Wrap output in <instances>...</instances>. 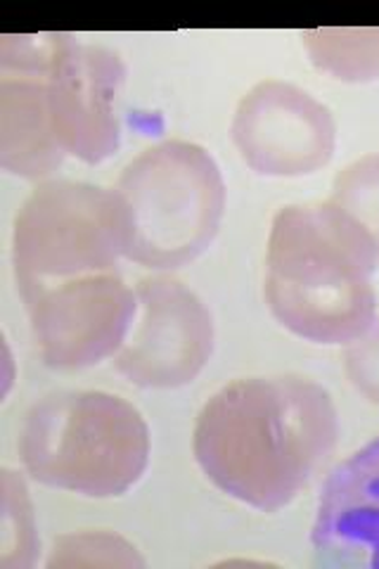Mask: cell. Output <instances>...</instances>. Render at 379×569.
<instances>
[{
	"label": "cell",
	"instance_id": "obj_1",
	"mask_svg": "<svg viewBox=\"0 0 379 569\" xmlns=\"http://www.w3.org/2000/svg\"><path fill=\"white\" fill-rule=\"evenodd\" d=\"M330 391L303 376L226 385L197 416L192 451L209 482L245 506L278 512L337 447Z\"/></svg>",
	"mask_w": 379,
	"mask_h": 569
},
{
	"label": "cell",
	"instance_id": "obj_2",
	"mask_svg": "<svg viewBox=\"0 0 379 569\" xmlns=\"http://www.w3.org/2000/svg\"><path fill=\"white\" fill-rule=\"evenodd\" d=\"M370 236L330 200L282 207L270 226L263 295L282 328L316 345H351L377 318Z\"/></svg>",
	"mask_w": 379,
	"mask_h": 569
},
{
	"label": "cell",
	"instance_id": "obj_3",
	"mask_svg": "<svg viewBox=\"0 0 379 569\" xmlns=\"http://www.w3.org/2000/svg\"><path fill=\"white\" fill-rule=\"evenodd\" d=\"M20 456L36 482L114 498L146 475L150 427L133 403L110 391H56L29 408Z\"/></svg>",
	"mask_w": 379,
	"mask_h": 569
},
{
	"label": "cell",
	"instance_id": "obj_4",
	"mask_svg": "<svg viewBox=\"0 0 379 569\" xmlns=\"http://www.w3.org/2000/svg\"><path fill=\"white\" fill-rule=\"evenodd\" d=\"M129 221L126 259L176 271L207 252L226 213V181L197 142L164 140L121 171L117 188Z\"/></svg>",
	"mask_w": 379,
	"mask_h": 569
},
{
	"label": "cell",
	"instance_id": "obj_5",
	"mask_svg": "<svg viewBox=\"0 0 379 569\" xmlns=\"http://www.w3.org/2000/svg\"><path fill=\"white\" fill-rule=\"evenodd\" d=\"M126 247L129 221L114 188L64 178L43 181L14 219L17 290L119 271Z\"/></svg>",
	"mask_w": 379,
	"mask_h": 569
},
{
	"label": "cell",
	"instance_id": "obj_6",
	"mask_svg": "<svg viewBox=\"0 0 379 569\" xmlns=\"http://www.w3.org/2000/svg\"><path fill=\"white\" fill-rule=\"evenodd\" d=\"M36 349L48 368L83 370L117 356L138 309L119 271L20 292Z\"/></svg>",
	"mask_w": 379,
	"mask_h": 569
},
{
	"label": "cell",
	"instance_id": "obj_7",
	"mask_svg": "<svg viewBox=\"0 0 379 569\" xmlns=\"http://www.w3.org/2000/svg\"><path fill=\"white\" fill-rule=\"evenodd\" d=\"M136 299L129 337L114 356L117 370L142 389L197 380L213 353V318L205 301L171 276L142 278Z\"/></svg>",
	"mask_w": 379,
	"mask_h": 569
},
{
	"label": "cell",
	"instance_id": "obj_8",
	"mask_svg": "<svg viewBox=\"0 0 379 569\" xmlns=\"http://www.w3.org/2000/svg\"><path fill=\"white\" fill-rule=\"evenodd\" d=\"M230 136L245 164L259 176L299 178L328 167L337 121L328 104L287 81H261L240 100Z\"/></svg>",
	"mask_w": 379,
	"mask_h": 569
},
{
	"label": "cell",
	"instance_id": "obj_9",
	"mask_svg": "<svg viewBox=\"0 0 379 569\" xmlns=\"http://www.w3.org/2000/svg\"><path fill=\"white\" fill-rule=\"evenodd\" d=\"M126 64L114 50L88 46L64 33L48 69V107L62 150L86 164H100L121 146L117 100Z\"/></svg>",
	"mask_w": 379,
	"mask_h": 569
},
{
	"label": "cell",
	"instance_id": "obj_10",
	"mask_svg": "<svg viewBox=\"0 0 379 569\" xmlns=\"http://www.w3.org/2000/svg\"><path fill=\"white\" fill-rule=\"evenodd\" d=\"M62 41L64 33L0 39V167L29 181L56 173L67 159L48 107V69Z\"/></svg>",
	"mask_w": 379,
	"mask_h": 569
},
{
	"label": "cell",
	"instance_id": "obj_11",
	"mask_svg": "<svg viewBox=\"0 0 379 569\" xmlns=\"http://www.w3.org/2000/svg\"><path fill=\"white\" fill-rule=\"evenodd\" d=\"M311 543L318 567L379 569V437L325 479Z\"/></svg>",
	"mask_w": 379,
	"mask_h": 569
},
{
	"label": "cell",
	"instance_id": "obj_12",
	"mask_svg": "<svg viewBox=\"0 0 379 569\" xmlns=\"http://www.w3.org/2000/svg\"><path fill=\"white\" fill-rule=\"evenodd\" d=\"M301 41L311 62L339 81L379 79V29H313Z\"/></svg>",
	"mask_w": 379,
	"mask_h": 569
},
{
	"label": "cell",
	"instance_id": "obj_13",
	"mask_svg": "<svg viewBox=\"0 0 379 569\" xmlns=\"http://www.w3.org/2000/svg\"><path fill=\"white\" fill-rule=\"evenodd\" d=\"M330 202L366 230L379 257V152L356 159L335 176Z\"/></svg>",
	"mask_w": 379,
	"mask_h": 569
},
{
	"label": "cell",
	"instance_id": "obj_14",
	"mask_svg": "<svg viewBox=\"0 0 379 569\" xmlns=\"http://www.w3.org/2000/svg\"><path fill=\"white\" fill-rule=\"evenodd\" d=\"M345 368L356 391L379 406V318L347 347Z\"/></svg>",
	"mask_w": 379,
	"mask_h": 569
}]
</instances>
